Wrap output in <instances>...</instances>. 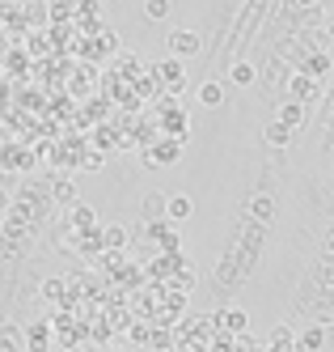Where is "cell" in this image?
<instances>
[{
	"label": "cell",
	"mask_w": 334,
	"mask_h": 352,
	"mask_svg": "<svg viewBox=\"0 0 334 352\" xmlns=\"http://www.w3.org/2000/svg\"><path fill=\"white\" fill-rule=\"evenodd\" d=\"M169 56L174 60H191V56H199V47H203V38H199V30H169Z\"/></svg>",
	"instance_id": "obj_1"
},
{
	"label": "cell",
	"mask_w": 334,
	"mask_h": 352,
	"mask_svg": "<svg viewBox=\"0 0 334 352\" xmlns=\"http://www.w3.org/2000/svg\"><path fill=\"white\" fill-rule=\"evenodd\" d=\"M178 157H182V136L161 140L157 148H144V166H174Z\"/></svg>",
	"instance_id": "obj_2"
},
{
	"label": "cell",
	"mask_w": 334,
	"mask_h": 352,
	"mask_svg": "<svg viewBox=\"0 0 334 352\" xmlns=\"http://www.w3.org/2000/svg\"><path fill=\"white\" fill-rule=\"evenodd\" d=\"M157 72H161V85H165L169 94H182V89H187V68H182V60H174V56H169Z\"/></svg>",
	"instance_id": "obj_3"
},
{
	"label": "cell",
	"mask_w": 334,
	"mask_h": 352,
	"mask_svg": "<svg viewBox=\"0 0 334 352\" xmlns=\"http://www.w3.org/2000/svg\"><path fill=\"white\" fill-rule=\"evenodd\" d=\"M144 221H152V225L169 221V195L165 191H148L144 195Z\"/></svg>",
	"instance_id": "obj_4"
},
{
	"label": "cell",
	"mask_w": 334,
	"mask_h": 352,
	"mask_svg": "<svg viewBox=\"0 0 334 352\" xmlns=\"http://www.w3.org/2000/svg\"><path fill=\"white\" fill-rule=\"evenodd\" d=\"M224 77H228V85L246 89V85H254V81H259V68H254L250 60H233V64H228V72H224Z\"/></svg>",
	"instance_id": "obj_5"
},
{
	"label": "cell",
	"mask_w": 334,
	"mask_h": 352,
	"mask_svg": "<svg viewBox=\"0 0 334 352\" xmlns=\"http://www.w3.org/2000/svg\"><path fill=\"white\" fill-rule=\"evenodd\" d=\"M322 344H326V327L322 322L305 327V331L296 336V352H322Z\"/></svg>",
	"instance_id": "obj_6"
},
{
	"label": "cell",
	"mask_w": 334,
	"mask_h": 352,
	"mask_svg": "<svg viewBox=\"0 0 334 352\" xmlns=\"http://www.w3.org/2000/svg\"><path fill=\"white\" fill-rule=\"evenodd\" d=\"M263 140H267V144H275V148H284V144L292 140V128H284L279 119H271L267 128H263Z\"/></svg>",
	"instance_id": "obj_7"
},
{
	"label": "cell",
	"mask_w": 334,
	"mask_h": 352,
	"mask_svg": "<svg viewBox=\"0 0 334 352\" xmlns=\"http://www.w3.org/2000/svg\"><path fill=\"white\" fill-rule=\"evenodd\" d=\"M102 246H106V250H123L127 246V230H123V225H102Z\"/></svg>",
	"instance_id": "obj_8"
},
{
	"label": "cell",
	"mask_w": 334,
	"mask_h": 352,
	"mask_svg": "<svg viewBox=\"0 0 334 352\" xmlns=\"http://www.w3.org/2000/svg\"><path fill=\"white\" fill-rule=\"evenodd\" d=\"M279 123L296 132L300 123H305V102H296V98H292V102H284V111H279Z\"/></svg>",
	"instance_id": "obj_9"
},
{
	"label": "cell",
	"mask_w": 334,
	"mask_h": 352,
	"mask_svg": "<svg viewBox=\"0 0 334 352\" xmlns=\"http://www.w3.org/2000/svg\"><path fill=\"white\" fill-rule=\"evenodd\" d=\"M199 102L203 107H220L224 102V81H203L199 85Z\"/></svg>",
	"instance_id": "obj_10"
},
{
	"label": "cell",
	"mask_w": 334,
	"mask_h": 352,
	"mask_svg": "<svg viewBox=\"0 0 334 352\" xmlns=\"http://www.w3.org/2000/svg\"><path fill=\"white\" fill-rule=\"evenodd\" d=\"M195 212V204H191V195H169V225H178V221H187Z\"/></svg>",
	"instance_id": "obj_11"
},
{
	"label": "cell",
	"mask_w": 334,
	"mask_h": 352,
	"mask_svg": "<svg viewBox=\"0 0 334 352\" xmlns=\"http://www.w3.org/2000/svg\"><path fill=\"white\" fill-rule=\"evenodd\" d=\"M51 195H56L60 204H72V208H76V179H56Z\"/></svg>",
	"instance_id": "obj_12"
},
{
	"label": "cell",
	"mask_w": 334,
	"mask_h": 352,
	"mask_svg": "<svg viewBox=\"0 0 334 352\" xmlns=\"http://www.w3.org/2000/svg\"><path fill=\"white\" fill-rule=\"evenodd\" d=\"M250 212L259 217V221H271V217H275V199H271V195H254V199H250Z\"/></svg>",
	"instance_id": "obj_13"
},
{
	"label": "cell",
	"mask_w": 334,
	"mask_h": 352,
	"mask_svg": "<svg viewBox=\"0 0 334 352\" xmlns=\"http://www.w3.org/2000/svg\"><path fill=\"white\" fill-rule=\"evenodd\" d=\"M72 225H76V230H97L93 208H89V204H76V208H72Z\"/></svg>",
	"instance_id": "obj_14"
},
{
	"label": "cell",
	"mask_w": 334,
	"mask_h": 352,
	"mask_svg": "<svg viewBox=\"0 0 334 352\" xmlns=\"http://www.w3.org/2000/svg\"><path fill=\"white\" fill-rule=\"evenodd\" d=\"M25 344H30V352H38L47 344V322H30V327H25Z\"/></svg>",
	"instance_id": "obj_15"
},
{
	"label": "cell",
	"mask_w": 334,
	"mask_h": 352,
	"mask_svg": "<svg viewBox=\"0 0 334 352\" xmlns=\"http://www.w3.org/2000/svg\"><path fill=\"white\" fill-rule=\"evenodd\" d=\"M275 348H296V336H292V327H271V336H267Z\"/></svg>",
	"instance_id": "obj_16"
},
{
	"label": "cell",
	"mask_w": 334,
	"mask_h": 352,
	"mask_svg": "<svg viewBox=\"0 0 334 352\" xmlns=\"http://www.w3.org/2000/svg\"><path fill=\"white\" fill-rule=\"evenodd\" d=\"M220 322L228 327V331H246V327H250V314H246V310H224Z\"/></svg>",
	"instance_id": "obj_17"
},
{
	"label": "cell",
	"mask_w": 334,
	"mask_h": 352,
	"mask_svg": "<svg viewBox=\"0 0 334 352\" xmlns=\"http://www.w3.org/2000/svg\"><path fill=\"white\" fill-rule=\"evenodd\" d=\"M144 17H148V21H165V17H169V5H165V0H148V5H144Z\"/></svg>",
	"instance_id": "obj_18"
},
{
	"label": "cell",
	"mask_w": 334,
	"mask_h": 352,
	"mask_svg": "<svg viewBox=\"0 0 334 352\" xmlns=\"http://www.w3.org/2000/svg\"><path fill=\"white\" fill-rule=\"evenodd\" d=\"M21 344H17V327H5L0 331V352H17Z\"/></svg>",
	"instance_id": "obj_19"
},
{
	"label": "cell",
	"mask_w": 334,
	"mask_h": 352,
	"mask_svg": "<svg viewBox=\"0 0 334 352\" xmlns=\"http://www.w3.org/2000/svg\"><path fill=\"white\" fill-rule=\"evenodd\" d=\"M81 166H85V170H97V166H102V157H97V153H85V162H81Z\"/></svg>",
	"instance_id": "obj_20"
}]
</instances>
